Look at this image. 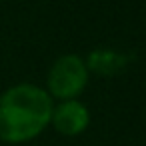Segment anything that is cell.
Instances as JSON below:
<instances>
[{"label": "cell", "instance_id": "6da1fadb", "mask_svg": "<svg viewBox=\"0 0 146 146\" xmlns=\"http://www.w3.org/2000/svg\"><path fill=\"white\" fill-rule=\"evenodd\" d=\"M52 96L34 84H16L0 94V138L10 144L36 138L52 118Z\"/></svg>", "mask_w": 146, "mask_h": 146}, {"label": "cell", "instance_id": "7a4b0ae2", "mask_svg": "<svg viewBox=\"0 0 146 146\" xmlns=\"http://www.w3.org/2000/svg\"><path fill=\"white\" fill-rule=\"evenodd\" d=\"M48 94L60 100H76L88 84V68L78 54L60 56L48 70Z\"/></svg>", "mask_w": 146, "mask_h": 146}, {"label": "cell", "instance_id": "3957f363", "mask_svg": "<svg viewBox=\"0 0 146 146\" xmlns=\"http://www.w3.org/2000/svg\"><path fill=\"white\" fill-rule=\"evenodd\" d=\"M52 126L66 136H76L84 132L90 124V112L80 100H62L54 110L50 118Z\"/></svg>", "mask_w": 146, "mask_h": 146}, {"label": "cell", "instance_id": "277c9868", "mask_svg": "<svg viewBox=\"0 0 146 146\" xmlns=\"http://www.w3.org/2000/svg\"><path fill=\"white\" fill-rule=\"evenodd\" d=\"M128 56L122 54V52H116V50H108V48H98V50H92L88 54V58L84 60L86 68L96 72V74H102V76H110V74H116L120 72L126 64H128Z\"/></svg>", "mask_w": 146, "mask_h": 146}]
</instances>
